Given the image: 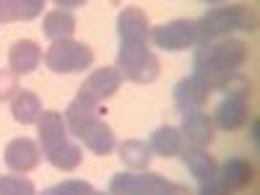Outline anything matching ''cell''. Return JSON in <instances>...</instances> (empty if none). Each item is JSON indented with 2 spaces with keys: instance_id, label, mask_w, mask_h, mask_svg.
<instances>
[{
  "instance_id": "6da1fadb",
  "label": "cell",
  "mask_w": 260,
  "mask_h": 195,
  "mask_svg": "<svg viewBox=\"0 0 260 195\" xmlns=\"http://www.w3.org/2000/svg\"><path fill=\"white\" fill-rule=\"evenodd\" d=\"M247 62V45L240 39H219L211 45H201L192 57V78H198L206 89L216 91L240 73Z\"/></svg>"
},
{
  "instance_id": "7a4b0ae2",
  "label": "cell",
  "mask_w": 260,
  "mask_h": 195,
  "mask_svg": "<svg viewBox=\"0 0 260 195\" xmlns=\"http://www.w3.org/2000/svg\"><path fill=\"white\" fill-rule=\"evenodd\" d=\"M198 45H211L232 31H250L255 29V13L247 6H219L206 11L198 21Z\"/></svg>"
},
{
  "instance_id": "3957f363",
  "label": "cell",
  "mask_w": 260,
  "mask_h": 195,
  "mask_svg": "<svg viewBox=\"0 0 260 195\" xmlns=\"http://www.w3.org/2000/svg\"><path fill=\"white\" fill-rule=\"evenodd\" d=\"M110 195H192L185 185L169 182L161 175L146 172V175H136V172H120L110 182Z\"/></svg>"
},
{
  "instance_id": "277c9868",
  "label": "cell",
  "mask_w": 260,
  "mask_h": 195,
  "mask_svg": "<svg viewBox=\"0 0 260 195\" xmlns=\"http://www.w3.org/2000/svg\"><path fill=\"white\" fill-rule=\"evenodd\" d=\"M117 73L133 83H151L159 76V57L146 45H120Z\"/></svg>"
},
{
  "instance_id": "5b68a950",
  "label": "cell",
  "mask_w": 260,
  "mask_h": 195,
  "mask_svg": "<svg viewBox=\"0 0 260 195\" xmlns=\"http://www.w3.org/2000/svg\"><path fill=\"white\" fill-rule=\"evenodd\" d=\"M45 62L52 73H81L94 62V52L83 42L60 39V42H52L50 50L45 52Z\"/></svg>"
},
{
  "instance_id": "8992f818",
  "label": "cell",
  "mask_w": 260,
  "mask_h": 195,
  "mask_svg": "<svg viewBox=\"0 0 260 195\" xmlns=\"http://www.w3.org/2000/svg\"><path fill=\"white\" fill-rule=\"evenodd\" d=\"M151 39L159 50H167V52H180V50H187L192 45H198V26L195 21H187V18H177V21H169V24H161L151 31Z\"/></svg>"
},
{
  "instance_id": "52a82bcc",
  "label": "cell",
  "mask_w": 260,
  "mask_h": 195,
  "mask_svg": "<svg viewBox=\"0 0 260 195\" xmlns=\"http://www.w3.org/2000/svg\"><path fill=\"white\" fill-rule=\"evenodd\" d=\"M120 86H122V78H120L117 68H99V71H94L89 78L81 83L78 94L99 104V102H104V99L115 96V94L120 91Z\"/></svg>"
},
{
  "instance_id": "ba28073f",
  "label": "cell",
  "mask_w": 260,
  "mask_h": 195,
  "mask_svg": "<svg viewBox=\"0 0 260 195\" xmlns=\"http://www.w3.org/2000/svg\"><path fill=\"white\" fill-rule=\"evenodd\" d=\"M42 159V151L37 146V141L31 138H16L6 146V164L16 175H26V172L37 169Z\"/></svg>"
},
{
  "instance_id": "9c48e42d",
  "label": "cell",
  "mask_w": 260,
  "mask_h": 195,
  "mask_svg": "<svg viewBox=\"0 0 260 195\" xmlns=\"http://www.w3.org/2000/svg\"><path fill=\"white\" fill-rule=\"evenodd\" d=\"M62 117H65V125H68V133L76 136V138H83L86 130H89L99 120V104L78 94L68 104V110H65Z\"/></svg>"
},
{
  "instance_id": "30bf717a",
  "label": "cell",
  "mask_w": 260,
  "mask_h": 195,
  "mask_svg": "<svg viewBox=\"0 0 260 195\" xmlns=\"http://www.w3.org/2000/svg\"><path fill=\"white\" fill-rule=\"evenodd\" d=\"M120 45H146L148 42V18L141 8H125L117 16Z\"/></svg>"
},
{
  "instance_id": "8fae6325",
  "label": "cell",
  "mask_w": 260,
  "mask_h": 195,
  "mask_svg": "<svg viewBox=\"0 0 260 195\" xmlns=\"http://www.w3.org/2000/svg\"><path fill=\"white\" fill-rule=\"evenodd\" d=\"M255 177V169L247 159L242 156H232L226 159L224 164H219V169H216V180H219L229 192H237V190H245Z\"/></svg>"
},
{
  "instance_id": "7c38bea8",
  "label": "cell",
  "mask_w": 260,
  "mask_h": 195,
  "mask_svg": "<svg viewBox=\"0 0 260 195\" xmlns=\"http://www.w3.org/2000/svg\"><path fill=\"white\" fill-rule=\"evenodd\" d=\"M211 96V89L198 81V78H182L177 86H175V107L182 112V115H190V112H201L203 104L208 102Z\"/></svg>"
},
{
  "instance_id": "4fadbf2b",
  "label": "cell",
  "mask_w": 260,
  "mask_h": 195,
  "mask_svg": "<svg viewBox=\"0 0 260 195\" xmlns=\"http://www.w3.org/2000/svg\"><path fill=\"white\" fill-rule=\"evenodd\" d=\"M39 141H42V154H50V151L60 148L62 143H68V125L60 112H42L39 122Z\"/></svg>"
},
{
  "instance_id": "5bb4252c",
  "label": "cell",
  "mask_w": 260,
  "mask_h": 195,
  "mask_svg": "<svg viewBox=\"0 0 260 195\" xmlns=\"http://www.w3.org/2000/svg\"><path fill=\"white\" fill-rule=\"evenodd\" d=\"M180 156L185 161V167L190 169V175L201 182H211L216 180V169H219V161H216L213 154H208V148L201 146H182Z\"/></svg>"
},
{
  "instance_id": "9a60e30c",
  "label": "cell",
  "mask_w": 260,
  "mask_h": 195,
  "mask_svg": "<svg viewBox=\"0 0 260 195\" xmlns=\"http://www.w3.org/2000/svg\"><path fill=\"white\" fill-rule=\"evenodd\" d=\"M250 120V102L247 99H237V96H226L219 107H216V120L213 125L221 130H240L245 127Z\"/></svg>"
},
{
  "instance_id": "2e32d148",
  "label": "cell",
  "mask_w": 260,
  "mask_h": 195,
  "mask_svg": "<svg viewBox=\"0 0 260 195\" xmlns=\"http://www.w3.org/2000/svg\"><path fill=\"white\" fill-rule=\"evenodd\" d=\"M180 133H182V138H187L190 146L206 148L213 141V136H216V125H213V120L206 112H190V115H182Z\"/></svg>"
},
{
  "instance_id": "e0dca14e",
  "label": "cell",
  "mask_w": 260,
  "mask_h": 195,
  "mask_svg": "<svg viewBox=\"0 0 260 195\" xmlns=\"http://www.w3.org/2000/svg\"><path fill=\"white\" fill-rule=\"evenodd\" d=\"M42 60V50L37 42L31 39H18L11 45V52H8V65L16 76H26L31 71H37V65Z\"/></svg>"
},
{
  "instance_id": "ac0fdd59",
  "label": "cell",
  "mask_w": 260,
  "mask_h": 195,
  "mask_svg": "<svg viewBox=\"0 0 260 195\" xmlns=\"http://www.w3.org/2000/svg\"><path fill=\"white\" fill-rule=\"evenodd\" d=\"M11 112H13V120L21 122V125H34L39 122L42 117V102L34 91H26V89H21L13 102H11Z\"/></svg>"
},
{
  "instance_id": "d6986e66",
  "label": "cell",
  "mask_w": 260,
  "mask_h": 195,
  "mask_svg": "<svg viewBox=\"0 0 260 195\" xmlns=\"http://www.w3.org/2000/svg\"><path fill=\"white\" fill-rule=\"evenodd\" d=\"M42 0H0V24L11 21H31L42 13Z\"/></svg>"
},
{
  "instance_id": "ffe728a7",
  "label": "cell",
  "mask_w": 260,
  "mask_h": 195,
  "mask_svg": "<svg viewBox=\"0 0 260 195\" xmlns=\"http://www.w3.org/2000/svg\"><path fill=\"white\" fill-rule=\"evenodd\" d=\"M120 159L127 169H136V172H146L151 159H154V151L146 141H138V138H130V141H122L120 143Z\"/></svg>"
},
{
  "instance_id": "44dd1931",
  "label": "cell",
  "mask_w": 260,
  "mask_h": 195,
  "mask_svg": "<svg viewBox=\"0 0 260 195\" xmlns=\"http://www.w3.org/2000/svg\"><path fill=\"white\" fill-rule=\"evenodd\" d=\"M148 146H151V151H154L156 156L172 159V156H180V151H182L185 143H182V133H180L177 127L164 125V127L154 130V136H151Z\"/></svg>"
},
{
  "instance_id": "7402d4cb",
  "label": "cell",
  "mask_w": 260,
  "mask_h": 195,
  "mask_svg": "<svg viewBox=\"0 0 260 195\" xmlns=\"http://www.w3.org/2000/svg\"><path fill=\"white\" fill-rule=\"evenodd\" d=\"M83 141V146L89 148V151H94V154H99V156H107V154H112L115 151V146H117V141H115V133H112V127L107 125L104 120H96L89 130H86V136L81 138Z\"/></svg>"
},
{
  "instance_id": "603a6c76",
  "label": "cell",
  "mask_w": 260,
  "mask_h": 195,
  "mask_svg": "<svg viewBox=\"0 0 260 195\" xmlns=\"http://www.w3.org/2000/svg\"><path fill=\"white\" fill-rule=\"evenodd\" d=\"M45 37L52 39V42H60V39H73V31H76V16L68 13V11H50L45 16Z\"/></svg>"
},
{
  "instance_id": "cb8c5ba5",
  "label": "cell",
  "mask_w": 260,
  "mask_h": 195,
  "mask_svg": "<svg viewBox=\"0 0 260 195\" xmlns=\"http://www.w3.org/2000/svg\"><path fill=\"white\" fill-rule=\"evenodd\" d=\"M47 156V161L55 167V169H60V172H73V169H78V164H81V159H83V151H81V146H76V143H62L60 148H55V151H50V154H45Z\"/></svg>"
},
{
  "instance_id": "d4e9b609",
  "label": "cell",
  "mask_w": 260,
  "mask_h": 195,
  "mask_svg": "<svg viewBox=\"0 0 260 195\" xmlns=\"http://www.w3.org/2000/svg\"><path fill=\"white\" fill-rule=\"evenodd\" d=\"M0 195H37L34 182L24 175H3L0 177Z\"/></svg>"
},
{
  "instance_id": "484cf974",
  "label": "cell",
  "mask_w": 260,
  "mask_h": 195,
  "mask_svg": "<svg viewBox=\"0 0 260 195\" xmlns=\"http://www.w3.org/2000/svg\"><path fill=\"white\" fill-rule=\"evenodd\" d=\"M94 187L86 180H62L52 187H47L42 195H91Z\"/></svg>"
},
{
  "instance_id": "4316f807",
  "label": "cell",
  "mask_w": 260,
  "mask_h": 195,
  "mask_svg": "<svg viewBox=\"0 0 260 195\" xmlns=\"http://www.w3.org/2000/svg\"><path fill=\"white\" fill-rule=\"evenodd\" d=\"M226 96H237V99H247L250 102V94H252V83L245 78V76H240V73H237L226 86H224V89H221Z\"/></svg>"
},
{
  "instance_id": "83f0119b",
  "label": "cell",
  "mask_w": 260,
  "mask_h": 195,
  "mask_svg": "<svg viewBox=\"0 0 260 195\" xmlns=\"http://www.w3.org/2000/svg\"><path fill=\"white\" fill-rule=\"evenodd\" d=\"M18 94V76L13 71H0V102H13Z\"/></svg>"
},
{
  "instance_id": "f1b7e54d",
  "label": "cell",
  "mask_w": 260,
  "mask_h": 195,
  "mask_svg": "<svg viewBox=\"0 0 260 195\" xmlns=\"http://www.w3.org/2000/svg\"><path fill=\"white\" fill-rule=\"evenodd\" d=\"M198 195H232L219 180H211V182H201V190Z\"/></svg>"
},
{
  "instance_id": "f546056e",
  "label": "cell",
  "mask_w": 260,
  "mask_h": 195,
  "mask_svg": "<svg viewBox=\"0 0 260 195\" xmlns=\"http://www.w3.org/2000/svg\"><path fill=\"white\" fill-rule=\"evenodd\" d=\"M78 6H83V3H62V0L57 3V8H60V11H62V8H78Z\"/></svg>"
},
{
  "instance_id": "4dcf8cb0",
  "label": "cell",
  "mask_w": 260,
  "mask_h": 195,
  "mask_svg": "<svg viewBox=\"0 0 260 195\" xmlns=\"http://www.w3.org/2000/svg\"><path fill=\"white\" fill-rule=\"evenodd\" d=\"M252 141H257V120L252 122Z\"/></svg>"
},
{
  "instance_id": "1f68e13d",
  "label": "cell",
  "mask_w": 260,
  "mask_h": 195,
  "mask_svg": "<svg viewBox=\"0 0 260 195\" xmlns=\"http://www.w3.org/2000/svg\"><path fill=\"white\" fill-rule=\"evenodd\" d=\"M91 195H110V192H91Z\"/></svg>"
}]
</instances>
